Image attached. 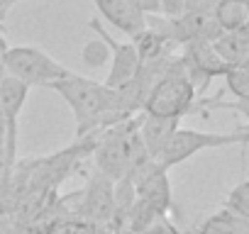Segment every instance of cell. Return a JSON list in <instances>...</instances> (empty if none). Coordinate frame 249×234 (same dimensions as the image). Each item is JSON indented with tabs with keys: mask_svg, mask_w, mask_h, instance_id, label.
I'll use <instances>...</instances> for the list:
<instances>
[{
	"mask_svg": "<svg viewBox=\"0 0 249 234\" xmlns=\"http://www.w3.org/2000/svg\"><path fill=\"white\" fill-rule=\"evenodd\" d=\"M54 90L73 112L76 120V139L95 134L105 127H110V105L112 93L105 83H98L95 78L69 73L66 78H59L47 85Z\"/></svg>",
	"mask_w": 249,
	"mask_h": 234,
	"instance_id": "obj_1",
	"label": "cell"
},
{
	"mask_svg": "<svg viewBox=\"0 0 249 234\" xmlns=\"http://www.w3.org/2000/svg\"><path fill=\"white\" fill-rule=\"evenodd\" d=\"M137 120H140V115L98 132V139L90 154L95 159V171L110 178L112 183L127 178L140 164L149 159L137 134Z\"/></svg>",
	"mask_w": 249,
	"mask_h": 234,
	"instance_id": "obj_2",
	"label": "cell"
},
{
	"mask_svg": "<svg viewBox=\"0 0 249 234\" xmlns=\"http://www.w3.org/2000/svg\"><path fill=\"white\" fill-rule=\"evenodd\" d=\"M198 90L191 83L183 64L178 56H171L164 73L154 81L147 102H144V115L149 117H169V120H183L186 115L196 112L198 102Z\"/></svg>",
	"mask_w": 249,
	"mask_h": 234,
	"instance_id": "obj_3",
	"label": "cell"
},
{
	"mask_svg": "<svg viewBox=\"0 0 249 234\" xmlns=\"http://www.w3.org/2000/svg\"><path fill=\"white\" fill-rule=\"evenodd\" d=\"M3 64L8 76L32 85H49L59 78H66L71 71L59 64L54 56H49L39 47H8L3 54Z\"/></svg>",
	"mask_w": 249,
	"mask_h": 234,
	"instance_id": "obj_4",
	"label": "cell"
},
{
	"mask_svg": "<svg viewBox=\"0 0 249 234\" xmlns=\"http://www.w3.org/2000/svg\"><path fill=\"white\" fill-rule=\"evenodd\" d=\"M232 144H242L247 147L242 132H200V130H186V127H178L174 132V137L169 139V144L164 147V151L159 154L157 164L161 168H171V166H178L183 161H188L191 156L205 151V149H220V147H232Z\"/></svg>",
	"mask_w": 249,
	"mask_h": 234,
	"instance_id": "obj_5",
	"label": "cell"
},
{
	"mask_svg": "<svg viewBox=\"0 0 249 234\" xmlns=\"http://www.w3.org/2000/svg\"><path fill=\"white\" fill-rule=\"evenodd\" d=\"M30 98V85L8 76L0 83V107H3L5 127H8V142H5V181L10 183V176L18 166V132H20V115Z\"/></svg>",
	"mask_w": 249,
	"mask_h": 234,
	"instance_id": "obj_6",
	"label": "cell"
},
{
	"mask_svg": "<svg viewBox=\"0 0 249 234\" xmlns=\"http://www.w3.org/2000/svg\"><path fill=\"white\" fill-rule=\"evenodd\" d=\"M135 200L152 207L157 215H166L171 210V185L166 178V168H161L154 159H147L127 176Z\"/></svg>",
	"mask_w": 249,
	"mask_h": 234,
	"instance_id": "obj_7",
	"label": "cell"
},
{
	"mask_svg": "<svg viewBox=\"0 0 249 234\" xmlns=\"http://www.w3.org/2000/svg\"><path fill=\"white\" fill-rule=\"evenodd\" d=\"M178 59H181V64H183V68H186V73L198 93H205L210 81L222 78L225 71L230 68L213 49V42H203V39L183 44Z\"/></svg>",
	"mask_w": 249,
	"mask_h": 234,
	"instance_id": "obj_8",
	"label": "cell"
},
{
	"mask_svg": "<svg viewBox=\"0 0 249 234\" xmlns=\"http://www.w3.org/2000/svg\"><path fill=\"white\" fill-rule=\"evenodd\" d=\"M78 195H81V205H78L81 222L103 227L115 219V183L110 178L95 171L88 185Z\"/></svg>",
	"mask_w": 249,
	"mask_h": 234,
	"instance_id": "obj_9",
	"label": "cell"
},
{
	"mask_svg": "<svg viewBox=\"0 0 249 234\" xmlns=\"http://www.w3.org/2000/svg\"><path fill=\"white\" fill-rule=\"evenodd\" d=\"M88 30H93L95 37H100L107 44V49H110V64L112 66H110V73L105 78V85L107 88H117L122 83H127L140 71V66H142L135 44L132 42H115L112 34L103 27V22L98 17H90L88 20Z\"/></svg>",
	"mask_w": 249,
	"mask_h": 234,
	"instance_id": "obj_10",
	"label": "cell"
},
{
	"mask_svg": "<svg viewBox=\"0 0 249 234\" xmlns=\"http://www.w3.org/2000/svg\"><path fill=\"white\" fill-rule=\"evenodd\" d=\"M93 5L98 8L105 22H110L115 30L127 34L130 39H135L147 27V15L137 10L132 0H93Z\"/></svg>",
	"mask_w": 249,
	"mask_h": 234,
	"instance_id": "obj_11",
	"label": "cell"
},
{
	"mask_svg": "<svg viewBox=\"0 0 249 234\" xmlns=\"http://www.w3.org/2000/svg\"><path fill=\"white\" fill-rule=\"evenodd\" d=\"M181 127V120H169V117H149L144 112H140L137 120V134L149 154V159H159V154L164 151V147L169 144V139L174 137V132Z\"/></svg>",
	"mask_w": 249,
	"mask_h": 234,
	"instance_id": "obj_12",
	"label": "cell"
},
{
	"mask_svg": "<svg viewBox=\"0 0 249 234\" xmlns=\"http://www.w3.org/2000/svg\"><path fill=\"white\" fill-rule=\"evenodd\" d=\"M213 49L227 66H237L249 61V42L242 37V32H220L213 39Z\"/></svg>",
	"mask_w": 249,
	"mask_h": 234,
	"instance_id": "obj_13",
	"label": "cell"
},
{
	"mask_svg": "<svg viewBox=\"0 0 249 234\" xmlns=\"http://www.w3.org/2000/svg\"><path fill=\"white\" fill-rule=\"evenodd\" d=\"M213 15L222 32H237L247 22L249 10L242 0H217L213 8Z\"/></svg>",
	"mask_w": 249,
	"mask_h": 234,
	"instance_id": "obj_14",
	"label": "cell"
},
{
	"mask_svg": "<svg viewBox=\"0 0 249 234\" xmlns=\"http://www.w3.org/2000/svg\"><path fill=\"white\" fill-rule=\"evenodd\" d=\"M198 234H249V219L222 210V212L208 217Z\"/></svg>",
	"mask_w": 249,
	"mask_h": 234,
	"instance_id": "obj_15",
	"label": "cell"
},
{
	"mask_svg": "<svg viewBox=\"0 0 249 234\" xmlns=\"http://www.w3.org/2000/svg\"><path fill=\"white\" fill-rule=\"evenodd\" d=\"M196 110L200 112H210V110H230V112H237L247 120V127H249V95L247 98H232V100H220V98H198L196 102Z\"/></svg>",
	"mask_w": 249,
	"mask_h": 234,
	"instance_id": "obj_16",
	"label": "cell"
},
{
	"mask_svg": "<svg viewBox=\"0 0 249 234\" xmlns=\"http://www.w3.org/2000/svg\"><path fill=\"white\" fill-rule=\"evenodd\" d=\"M222 78H225V88H227V93H232V98L249 95V61L230 66Z\"/></svg>",
	"mask_w": 249,
	"mask_h": 234,
	"instance_id": "obj_17",
	"label": "cell"
},
{
	"mask_svg": "<svg viewBox=\"0 0 249 234\" xmlns=\"http://www.w3.org/2000/svg\"><path fill=\"white\" fill-rule=\"evenodd\" d=\"M222 210H227V212H232L237 217L249 219V178H242L227 193V200H225V207Z\"/></svg>",
	"mask_w": 249,
	"mask_h": 234,
	"instance_id": "obj_18",
	"label": "cell"
},
{
	"mask_svg": "<svg viewBox=\"0 0 249 234\" xmlns=\"http://www.w3.org/2000/svg\"><path fill=\"white\" fill-rule=\"evenodd\" d=\"M81 59H83L86 66H90V68H100L103 64L110 61V49H107V44L98 37V39H90V42L81 49Z\"/></svg>",
	"mask_w": 249,
	"mask_h": 234,
	"instance_id": "obj_19",
	"label": "cell"
},
{
	"mask_svg": "<svg viewBox=\"0 0 249 234\" xmlns=\"http://www.w3.org/2000/svg\"><path fill=\"white\" fill-rule=\"evenodd\" d=\"M93 232V224H86V222H56L49 227L47 234H90Z\"/></svg>",
	"mask_w": 249,
	"mask_h": 234,
	"instance_id": "obj_20",
	"label": "cell"
},
{
	"mask_svg": "<svg viewBox=\"0 0 249 234\" xmlns=\"http://www.w3.org/2000/svg\"><path fill=\"white\" fill-rule=\"evenodd\" d=\"M5 142H8V127H5L3 107H0V190H5L10 185L5 181Z\"/></svg>",
	"mask_w": 249,
	"mask_h": 234,
	"instance_id": "obj_21",
	"label": "cell"
},
{
	"mask_svg": "<svg viewBox=\"0 0 249 234\" xmlns=\"http://www.w3.org/2000/svg\"><path fill=\"white\" fill-rule=\"evenodd\" d=\"M137 5L140 13H144L147 17L149 15H161V0H132Z\"/></svg>",
	"mask_w": 249,
	"mask_h": 234,
	"instance_id": "obj_22",
	"label": "cell"
},
{
	"mask_svg": "<svg viewBox=\"0 0 249 234\" xmlns=\"http://www.w3.org/2000/svg\"><path fill=\"white\" fill-rule=\"evenodd\" d=\"M186 5V0H161V15L164 17H178Z\"/></svg>",
	"mask_w": 249,
	"mask_h": 234,
	"instance_id": "obj_23",
	"label": "cell"
},
{
	"mask_svg": "<svg viewBox=\"0 0 249 234\" xmlns=\"http://www.w3.org/2000/svg\"><path fill=\"white\" fill-rule=\"evenodd\" d=\"M18 3H25V0H0V25H5L8 13H10Z\"/></svg>",
	"mask_w": 249,
	"mask_h": 234,
	"instance_id": "obj_24",
	"label": "cell"
},
{
	"mask_svg": "<svg viewBox=\"0 0 249 234\" xmlns=\"http://www.w3.org/2000/svg\"><path fill=\"white\" fill-rule=\"evenodd\" d=\"M5 49H8V42H5V25H0V56L5 54Z\"/></svg>",
	"mask_w": 249,
	"mask_h": 234,
	"instance_id": "obj_25",
	"label": "cell"
},
{
	"mask_svg": "<svg viewBox=\"0 0 249 234\" xmlns=\"http://www.w3.org/2000/svg\"><path fill=\"white\" fill-rule=\"evenodd\" d=\"M5 205H8V202H5V198L0 195V229H3V219H5Z\"/></svg>",
	"mask_w": 249,
	"mask_h": 234,
	"instance_id": "obj_26",
	"label": "cell"
},
{
	"mask_svg": "<svg viewBox=\"0 0 249 234\" xmlns=\"http://www.w3.org/2000/svg\"><path fill=\"white\" fill-rule=\"evenodd\" d=\"M239 32H242V37H244V39L249 42V17H247V22H244V25L239 27Z\"/></svg>",
	"mask_w": 249,
	"mask_h": 234,
	"instance_id": "obj_27",
	"label": "cell"
},
{
	"mask_svg": "<svg viewBox=\"0 0 249 234\" xmlns=\"http://www.w3.org/2000/svg\"><path fill=\"white\" fill-rule=\"evenodd\" d=\"M8 78V71H5V64H3V56H0V83Z\"/></svg>",
	"mask_w": 249,
	"mask_h": 234,
	"instance_id": "obj_28",
	"label": "cell"
},
{
	"mask_svg": "<svg viewBox=\"0 0 249 234\" xmlns=\"http://www.w3.org/2000/svg\"><path fill=\"white\" fill-rule=\"evenodd\" d=\"M242 3H244V5H247V10H249V0H242Z\"/></svg>",
	"mask_w": 249,
	"mask_h": 234,
	"instance_id": "obj_29",
	"label": "cell"
}]
</instances>
